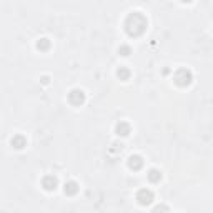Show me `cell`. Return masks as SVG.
I'll return each mask as SVG.
<instances>
[{
  "mask_svg": "<svg viewBox=\"0 0 213 213\" xmlns=\"http://www.w3.org/2000/svg\"><path fill=\"white\" fill-rule=\"evenodd\" d=\"M138 200H140V203H143V205H148V203L151 202V193L146 192V190H142V192L138 193Z\"/></svg>",
  "mask_w": 213,
  "mask_h": 213,
  "instance_id": "6da1fadb",
  "label": "cell"
},
{
  "mask_svg": "<svg viewBox=\"0 0 213 213\" xmlns=\"http://www.w3.org/2000/svg\"><path fill=\"white\" fill-rule=\"evenodd\" d=\"M55 185H57V178L47 177L45 180H43V187L47 188V190H55Z\"/></svg>",
  "mask_w": 213,
  "mask_h": 213,
  "instance_id": "7a4b0ae2",
  "label": "cell"
},
{
  "mask_svg": "<svg viewBox=\"0 0 213 213\" xmlns=\"http://www.w3.org/2000/svg\"><path fill=\"white\" fill-rule=\"evenodd\" d=\"M65 192L70 193V195H73V193L77 192V185H75V183H68V185H65Z\"/></svg>",
  "mask_w": 213,
  "mask_h": 213,
  "instance_id": "3957f363",
  "label": "cell"
},
{
  "mask_svg": "<svg viewBox=\"0 0 213 213\" xmlns=\"http://www.w3.org/2000/svg\"><path fill=\"white\" fill-rule=\"evenodd\" d=\"M158 178H160V173L156 172V170H151V172H150V180H151V182H156Z\"/></svg>",
  "mask_w": 213,
  "mask_h": 213,
  "instance_id": "277c9868",
  "label": "cell"
}]
</instances>
